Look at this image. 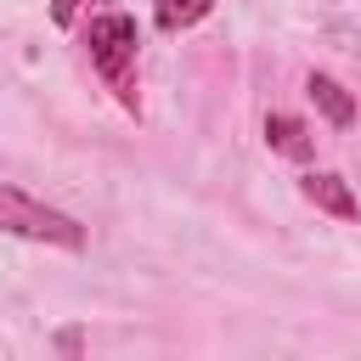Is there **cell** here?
I'll use <instances>...</instances> for the list:
<instances>
[{"mask_svg": "<svg viewBox=\"0 0 361 361\" xmlns=\"http://www.w3.org/2000/svg\"><path fill=\"white\" fill-rule=\"evenodd\" d=\"M90 45V68L102 73V85L118 96V107L135 113V51H141V34H135V17L124 11H102L85 34Z\"/></svg>", "mask_w": 361, "mask_h": 361, "instance_id": "1", "label": "cell"}, {"mask_svg": "<svg viewBox=\"0 0 361 361\" xmlns=\"http://www.w3.org/2000/svg\"><path fill=\"white\" fill-rule=\"evenodd\" d=\"M56 350H62V361H79V350H85L79 327H62V333H56Z\"/></svg>", "mask_w": 361, "mask_h": 361, "instance_id": "8", "label": "cell"}, {"mask_svg": "<svg viewBox=\"0 0 361 361\" xmlns=\"http://www.w3.org/2000/svg\"><path fill=\"white\" fill-rule=\"evenodd\" d=\"M79 11H85V0H51V23H56V28H73Z\"/></svg>", "mask_w": 361, "mask_h": 361, "instance_id": "7", "label": "cell"}, {"mask_svg": "<svg viewBox=\"0 0 361 361\" xmlns=\"http://www.w3.org/2000/svg\"><path fill=\"white\" fill-rule=\"evenodd\" d=\"M209 11H214V0H152V23H158L164 34H180V28L203 23Z\"/></svg>", "mask_w": 361, "mask_h": 361, "instance_id": "6", "label": "cell"}, {"mask_svg": "<svg viewBox=\"0 0 361 361\" xmlns=\"http://www.w3.org/2000/svg\"><path fill=\"white\" fill-rule=\"evenodd\" d=\"M0 231L6 237H28V243H51V248H68V254L85 248V226L73 214L39 203L34 192H23L11 180H0Z\"/></svg>", "mask_w": 361, "mask_h": 361, "instance_id": "2", "label": "cell"}, {"mask_svg": "<svg viewBox=\"0 0 361 361\" xmlns=\"http://www.w3.org/2000/svg\"><path fill=\"white\" fill-rule=\"evenodd\" d=\"M299 192H305L322 214H333V220H355V214H361V203H355L350 180H344V175H333V169H310V175L299 180Z\"/></svg>", "mask_w": 361, "mask_h": 361, "instance_id": "3", "label": "cell"}, {"mask_svg": "<svg viewBox=\"0 0 361 361\" xmlns=\"http://www.w3.org/2000/svg\"><path fill=\"white\" fill-rule=\"evenodd\" d=\"M265 141H271V152H288V158H310L316 152L305 118H293V113H271L265 118Z\"/></svg>", "mask_w": 361, "mask_h": 361, "instance_id": "5", "label": "cell"}, {"mask_svg": "<svg viewBox=\"0 0 361 361\" xmlns=\"http://www.w3.org/2000/svg\"><path fill=\"white\" fill-rule=\"evenodd\" d=\"M305 90H310L316 113H322L333 130H350V124H355V96H350L333 73H310V85H305Z\"/></svg>", "mask_w": 361, "mask_h": 361, "instance_id": "4", "label": "cell"}]
</instances>
